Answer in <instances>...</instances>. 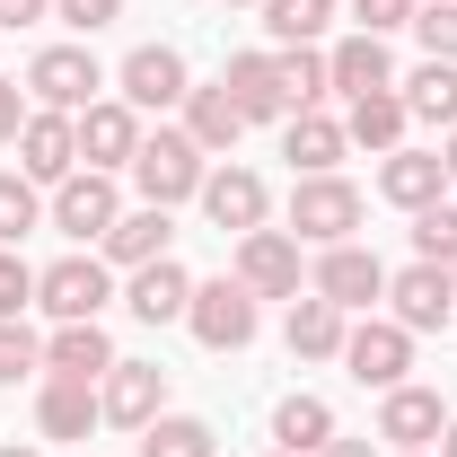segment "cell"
I'll use <instances>...</instances> for the list:
<instances>
[{"label": "cell", "instance_id": "6da1fadb", "mask_svg": "<svg viewBox=\"0 0 457 457\" xmlns=\"http://www.w3.org/2000/svg\"><path fill=\"white\" fill-rule=\"evenodd\" d=\"M132 194L141 203H159V212H176V203H194L203 194V176H212V159L185 141V132H141V150H132Z\"/></svg>", "mask_w": 457, "mask_h": 457}, {"label": "cell", "instance_id": "7a4b0ae2", "mask_svg": "<svg viewBox=\"0 0 457 457\" xmlns=\"http://www.w3.org/2000/svg\"><path fill=\"white\" fill-rule=\"evenodd\" d=\"M114 220H123V185H114L106 168H71L54 194H45V228H62L71 246H97Z\"/></svg>", "mask_w": 457, "mask_h": 457}, {"label": "cell", "instance_id": "3957f363", "mask_svg": "<svg viewBox=\"0 0 457 457\" xmlns=\"http://www.w3.org/2000/svg\"><path fill=\"white\" fill-rule=\"evenodd\" d=\"M255 317H264V299L237 282V273L194 282V299H185V326H194L203 352H246V343H255Z\"/></svg>", "mask_w": 457, "mask_h": 457}, {"label": "cell", "instance_id": "277c9868", "mask_svg": "<svg viewBox=\"0 0 457 457\" xmlns=\"http://www.w3.org/2000/svg\"><path fill=\"white\" fill-rule=\"evenodd\" d=\"M106 299H114V264H106V255H62V264L36 273V308H45L54 326H88V317H106Z\"/></svg>", "mask_w": 457, "mask_h": 457}, {"label": "cell", "instance_id": "5b68a950", "mask_svg": "<svg viewBox=\"0 0 457 457\" xmlns=\"http://www.w3.org/2000/svg\"><path fill=\"white\" fill-rule=\"evenodd\" d=\"M361 228V185L352 176H299L290 185V237L299 246H343Z\"/></svg>", "mask_w": 457, "mask_h": 457}, {"label": "cell", "instance_id": "8992f818", "mask_svg": "<svg viewBox=\"0 0 457 457\" xmlns=\"http://www.w3.org/2000/svg\"><path fill=\"white\" fill-rule=\"evenodd\" d=\"M97 88H106V71H97L88 45H45V54L27 62V97L54 106V114H88V106H97Z\"/></svg>", "mask_w": 457, "mask_h": 457}, {"label": "cell", "instance_id": "52a82bcc", "mask_svg": "<svg viewBox=\"0 0 457 457\" xmlns=\"http://www.w3.org/2000/svg\"><path fill=\"white\" fill-rule=\"evenodd\" d=\"M185 88H194V71H185V54H176V45H132V54H123V71H114V97H123L132 114L185 106Z\"/></svg>", "mask_w": 457, "mask_h": 457}, {"label": "cell", "instance_id": "ba28073f", "mask_svg": "<svg viewBox=\"0 0 457 457\" xmlns=\"http://www.w3.org/2000/svg\"><path fill=\"white\" fill-rule=\"evenodd\" d=\"M387 317H396L404 335H440V326L457 317V273L413 255L404 273H387Z\"/></svg>", "mask_w": 457, "mask_h": 457}, {"label": "cell", "instance_id": "9c48e42d", "mask_svg": "<svg viewBox=\"0 0 457 457\" xmlns=\"http://www.w3.org/2000/svg\"><path fill=\"white\" fill-rule=\"evenodd\" d=\"M308 290H317V299H335L343 317H361V308H378V299H387V264H378L361 237H343V246H326V255H317Z\"/></svg>", "mask_w": 457, "mask_h": 457}, {"label": "cell", "instance_id": "30bf717a", "mask_svg": "<svg viewBox=\"0 0 457 457\" xmlns=\"http://www.w3.org/2000/svg\"><path fill=\"white\" fill-rule=\"evenodd\" d=\"M97 413H106L114 431H150L168 413V370L159 361H114L106 378H97Z\"/></svg>", "mask_w": 457, "mask_h": 457}, {"label": "cell", "instance_id": "8fae6325", "mask_svg": "<svg viewBox=\"0 0 457 457\" xmlns=\"http://www.w3.org/2000/svg\"><path fill=\"white\" fill-rule=\"evenodd\" d=\"M343 370L387 396V387H404V370H413V335H404L396 317H361V326L343 335Z\"/></svg>", "mask_w": 457, "mask_h": 457}, {"label": "cell", "instance_id": "7c38bea8", "mask_svg": "<svg viewBox=\"0 0 457 457\" xmlns=\"http://www.w3.org/2000/svg\"><path fill=\"white\" fill-rule=\"evenodd\" d=\"M71 168H79V114L36 106L27 123H18V176H36V185L54 194V185H62Z\"/></svg>", "mask_w": 457, "mask_h": 457}, {"label": "cell", "instance_id": "4fadbf2b", "mask_svg": "<svg viewBox=\"0 0 457 457\" xmlns=\"http://www.w3.org/2000/svg\"><path fill=\"white\" fill-rule=\"evenodd\" d=\"M194 203L212 212L220 237H246V228H264V212H273V185H264L255 168H228V159H220V168L203 176V194H194Z\"/></svg>", "mask_w": 457, "mask_h": 457}, {"label": "cell", "instance_id": "5bb4252c", "mask_svg": "<svg viewBox=\"0 0 457 457\" xmlns=\"http://www.w3.org/2000/svg\"><path fill=\"white\" fill-rule=\"evenodd\" d=\"M237 282L255 290V299H299V237L290 228H246L237 237Z\"/></svg>", "mask_w": 457, "mask_h": 457}, {"label": "cell", "instance_id": "9a60e30c", "mask_svg": "<svg viewBox=\"0 0 457 457\" xmlns=\"http://www.w3.org/2000/svg\"><path fill=\"white\" fill-rule=\"evenodd\" d=\"M440 431H449V404L440 387H387L378 396V440H396V449H440Z\"/></svg>", "mask_w": 457, "mask_h": 457}, {"label": "cell", "instance_id": "2e32d148", "mask_svg": "<svg viewBox=\"0 0 457 457\" xmlns=\"http://www.w3.org/2000/svg\"><path fill=\"white\" fill-rule=\"evenodd\" d=\"M132 150H141V114L123 106V97H97V106L79 114V168H132Z\"/></svg>", "mask_w": 457, "mask_h": 457}, {"label": "cell", "instance_id": "e0dca14e", "mask_svg": "<svg viewBox=\"0 0 457 457\" xmlns=\"http://www.w3.org/2000/svg\"><path fill=\"white\" fill-rule=\"evenodd\" d=\"M326 79H335V97H378V88H396V54H387V36H343L335 54H326Z\"/></svg>", "mask_w": 457, "mask_h": 457}, {"label": "cell", "instance_id": "ac0fdd59", "mask_svg": "<svg viewBox=\"0 0 457 457\" xmlns=\"http://www.w3.org/2000/svg\"><path fill=\"white\" fill-rule=\"evenodd\" d=\"M343 335H352V317H343L335 299H317V290H299L282 317V343L290 361H343Z\"/></svg>", "mask_w": 457, "mask_h": 457}, {"label": "cell", "instance_id": "d6986e66", "mask_svg": "<svg viewBox=\"0 0 457 457\" xmlns=\"http://www.w3.org/2000/svg\"><path fill=\"white\" fill-rule=\"evenodd\" d=\"M168 237H176V220L159 212V203H132V212L97 237V255H106V264H123V273H141V264H159V255H168Z\"/></svg>", "mask_w": 457, "mask_h": 457}, {"label": "cell", "instance_id": "ffe728a7", "mask_svg": "<svg viewBox=\"0 0 457 457\" xmlns=\"http://www.w3.org/2000/svg\"><path fill=\"white\" fill-rule=\"evenodd\" d=\"M378 194H387L396 212H431V203L449 194L440 150H387V159H378Z\"/></svg>", "mask_w": 457, "mask_h": 457}, {"label": "cell", "instance_id": "44dd1931", "mask_svg": "<svg viewBox=\"0 0 457 457\" xmlns=\"http://www.w3.org/2000/svg\"><path fill=\"white\" fill-rule=\"evenodd\" d=\"M343 150H352V132H343L326 106H299V114L282 123V159H290L299 176H335V159H343Z\"/></svg>", "mask_w": 457, "mask_h": 457}, {"label": "cell", "instance_id": "7402d4cb", "mask_svg": "<svg viewBox=\"0 0 457 457\" xmlns=\"http://www.w3.org/2000/svg\"><path fill=\"white\" fill-rule=\"evenodd\" d=\"M220 88L237 97V114H246V123H290V97H282V71H273V54H228Z\"/></svg>", "mask_w": 457, "mask_h": 457}, {"label": "cell", "instance_id": "603a6c76", "mask_svg": "<svg viewBox=\"0 0 457 457\" xmlns=\"http://www.w3.org/2000/svg\"><path fill=\"white\" fill-rule=\"evenodd\" d=\"M185 299H194V273H185L176 255H159V264H141V273L123 282V308H132L141 326H176V317H185Z\"/></svg>", "mask_w": 457, "mask_h": 457}, {"label": "cell", "instance_id": "cb8c5ba5", "mask_svg": "<svg viewBox=\"0 0 457 457\" xmlns=\"http://www.w3.org/2000/svg\"><path fill=\"white\" fill-rule=\"evenodd\" d=\"M114 370V343H106V326L88 317V326H54L45 335V378H79V387H97Z\"/></svg>", "mask_w": 457, "mask_h": 457}, {"label": "cell", "instance_id": "d4e9b609", "mask_svg": "<svg viewBox=\"0 0 457 457\" xmlns=\"http://www.w3.org/2000/svg\"><path fill=\"white\" fill-rule=\"evenodd\" d=\"M237 132H246V114H237L228 88H185V141H194L203 159H228Z\"/></svg>", "mask_w": 457, "mask_h": 457}, {"label": "cell", "instance_id": "484cf974", "mask_svg": "<svg viewBox=\"0 0 457 457\" xmlns=\"http://www.w3.org/2000/svg\"><path fill=\"white\" fill-rule=\"evenodd\" d=\"M106 413H97V387H79V378H45L36 387V431L45 440H88Z\"/></svg>", "mask_w": 457, "mask_h": 457}, {"label": "cell", "instance_id": "4316f807", "mask_svg": "<svg viewBox=\"0 0 457 457\" xmlns=\"http://www.w3.org/2000/svg\"><path fill=\"white\" fill-rule=\"evenodd\" d=\"M326 440H335V404H326V396H282V404H273V449L317 457Z\"/></svg>", "mask_w": 457, "mask_h": 457}, {"label": "cell", "instance_id": "83f0119b", "mask_svg": "<svg viewBox=\"0 0 457 457\" xmlns=\"http://www.w3.org/2000/svg\"><path fill=\"white\" fill-rule=\"evenodd\" d=\"M396 97H404L413 123H440V132H449V123H457V62H422V71H404Z\"/></svg>", "mask_w": 457, "mask_h": 457}, {"label": "cell", "instance_id": "f1b7e54d", "mask_svg": "<svg viewBox=\"0 0 457 457\" xmlns=\"http://www.w3.org/2000/svg\"><path fill=\"white\" fill-rule=\"evenodd\" d=\"M404 123H413V114H404L396 88H378V97H352V114H343V132H352L361 150H378V159H387V150H404Z\"/></svg>", "mask_w": 457, "mask_h": 457}, {"label": "cell", "instance_id": "f546056e", "mask_svg": "<svg viewBox=\"0 0 457 457\" xmlns=\"http://www.w3.org/2000/svg\"><path fill=\"white\" fill-rule=\"evenodd\" d=\"M326 27H335V0H264V36H273V54L317 45Z\"/></svg>", "mask_w": 457, "mask_h": 457}, {"label": "cell", "instance_id": "4dcf8cb0", "mask_svg": "<svg viewBox=\"0 0 457 457\" xmlns=\"http://www.w3.org/2000/svg\"><path fill=\"white\" fill-rule=\"evenodd\" d=\"M273 71H282L290 114H299V106H326V97H335V79H326V54H317V45H290V54H273Z\"/></svg>", "mask_w": 457, "mask_h": 457}, {"label": "cell", "instance_id": "1f68e13d", "mask_svg": "<svg viewBox=\"0 0 457 457\" xmlns=\"http://www.w3.org/2000/svg\"><path fill=\"white\" fill-rule=\"evenodd\" d=\"M27 228H45V185L18 168H0V246H18Z\"/></svg>", "mask_w": 457, "mask_h": 457}, {"label": "cell", "instance_id": "d6a6232c", "mask_svg": "<svg viewBox=\"0 0 457 457\" xmlns=\"http://www.w3.org/2000/svg\"><path fill=\"white\" fill-rule=\"evenodd\" d=\"M141 457H212V422H194V413H159V422L141 431Z\"/></svg>", "mask_w": 457, "mask_h": 457}, {"label": "cell", "instance_id": "836d02e7", "mask_svg": "<svg viewBox=\"0 0 457 457\" xmlns=\"http://www.w3.org/2000/svg\"><path fill=\"white\" fill-rule=\"evenodd\" d=\"M18 378H45V335L27 317H0V387H18Z\"/></svg>", "mask_w": 457, "mask_h": 457}, {"label": "cell", "instance_id": "e575fe53", "mask_svg": "<svg viewBox=\"0 0 457 457\" xmlns=\"http://www.w3.org/2000/svg\"><path fill=\"white\" fill-rule=\"evenodd\" d=\"M413 255H422V264H449V273H457V203H431V212H413Z\"/></svg>", "mask_w": 457, "mask_h": 457}, {"label": "cell", "instance_id": "d590c367", "mask_svg": "<svg viewBox=\"0 0 457 457\" xmlns=\"http://www.w3.org/2000/svg\"><path fill=\"white\" fill-rule=\"evenodd\" d=\"M413 36H422V62H457V0H422Z\"/></svg>", "mask_w": 457, "mask_h": 457}, {"label": "cell", "instance_id": "8d00e7d4", "mask_svg": "<svg viewBox=\"0 0 457 457\" xmlns=\"http://www.w3.org/2000/svg\"><path fill=\"white\" fill-rule=\"evenodd\" d=\"M36 308V264L18 246H0V317H27Z\"/></svg>", "mask_w": 457, "mask_h": 457}, {"label": "cell", "instance_id": "74e56055", "mask_svg": "<svg viewBox=\"0 0 457 457\" xmlns=\"http://www.w3.org/2000/svg\"><path fill=\"white\" fill-rule=\"evenodd\" d=\"M413 9L422 0H352V27L361 36H396V27H413Z\"/></svg>", "mask_w": 457, "mask_h": 457}, {"label": "cell", "instance_id": "f35d334b", "mask_svg": "<svg viewBox=\"0 0 457 457\" xmlns=\"http://www.w3.org/2000/svg\"><path fill=\"white\" fill-rule=\"evenodd\" d=\"M54 18L79 36V45H88L97 27H114V18H123V0H54Z\"/></svg>", "mask_w": 457, "mask_h": 457}, {"label": "cell", "instance_id": "ab89813d", "mask_svg": "<svg viewBox=\"0 0 457 457\" xmlns=\"http://www.w3.org/2000/svg\"><path fill=\"white\" fill-rule=\"evenodd\" d=\"M27 114H36V106L18 97V79H0V141H18V123H27Z\"/></svg>", "mask_w": 457, "mask_h": 457}, {"label": "cell", "instance_id": "60d3db41", "mask_svg": "<svg viewBox=\"0 0 457 457\" xmlns=\"http://www.w3.org/2000/svg\"><path fill=\"white\" fill-rule=\"evenodd\" d=\"M36 18H54V0H0V36L9 27H36Z\"/></svg>", "mask_w": 457, "mask_h": 457}, {"label": "cell", "instance_id": "b9f144b4", "mask_svg": "<svg viewBox=\"0 0 457 457\" xmlns=\"http://www.w3.org/2000/svg\"><path fill=\"white\" fill-rule=\"evenodd\" d=\"M317 457H378V449H370V440H326Z\"/></svg>", "mask_w": 457, "mask_h": 457}, {"label": "cell", "instance_id": "7bdbcfd3", "mask_svg": "<svg viewBox=\"0 0 457 457\" xmlns=\"http://www.w3.org/2000/svg\"><path fill=\"white\" fill-rule=\"evenodd\" d=\"M440 168H449V185H457V123L440 132Z\"/></svg>", "mask_w": 457, "mask_h": 457}, {"label": "cell", "instance_id": "ee69618b", "mask_svg": "<svg viewBox=\"0 0 457 457\" xmlns=\"http://www.w3.org/2000/svg\"><path fill=\"white\" fill-rule=\"evenodd\" d=\"M0 457H45V449H27V440H0Z\"/></svg>", "mask_w": 457, "mask_h": 457}, {"label": "cell", "instance_id": "f6af8a7d", "mask_svg": "<svg viewBox=\"0 0 457 457\" xmlns=\"http://www.w3.org/2000/svg\"><path fill=\"white\" fill-rule=\"evenodd\" d=\"M440 457H457V413H449V431H440Z\"/></svg>", "mask_w": 457, "mask_h": 457}, {"label": "cell", "instance_id": "bcb514c9", "mask_svg": "<svg viewBox=\"0 0 457 457\" xmlns=\"http://www.w3.org/2000/svg\"><path fill=\"white\" fill-rule=\"evenodd\" d=\"M220 9H264V0H220Z\"/></svg>", "mask_w": 457, "mask_h": 457}, {"label": "cell", "instance_id": "7dc6e473", "mask_svg": "<svg viewBox=\"0 0 457 457\" xmlns=\"http://www.w3.org/2000/svg\"><path fill=\"white\" fill-rule=\"evenodd\" d=\"M396 457H431V449H396Z\"/></svg>", "mask_w": 457, "mask_h": 457}, {"label": "cell", "instance_id": "c3c4849f", "mask_svg": "<svg viewBox=\"0 0 457 457\" xmlns=\"http://www.w3.org/2000/svg\"><path fill=\"white\" fill-rule=\"evenodd\" d=\"M273 457H290V449H273Z\"/></svg>", "mask_w": 457, "mask_h": 457}]
</instances>
